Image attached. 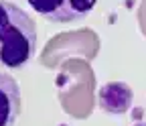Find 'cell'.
<instances>
[{"instance_id":"6da1fadb","label":"cell","mask_w":146,"mask_h":126,"mask_svg":"<svg viewBox=\"0 0 146 126\" xmlns=\"http://www.w3.org/2000/svg\"><path fill=\"white\" fill-rule=\"evenodd\" d=\"M36 49V23L21 6L0 0V65L21 69Z\"/></svg>"},{"instance_id":"277c9868","label":"cell","mask_w":146,"mask_h":126,"mask_svg":"<svg viewBox=\"0 0 146 126\" xmlns=\"http://www.w3.org/2000/svg\"><path fill=\"white\" fill-rule=\"evenodd\" d=\"M100 106L106 112L122 114L132 106V89L126 83H108L100 92Z\"/></svg>"},{"instance_id":"3957f363","label":"cell","mask_w":146,"mask_h":126,"mask_svg":"<svg viewBox=\"0 0 146 126\" xmlns=\"http://www.w3.org/2000/svg\"><path fill=\"white\" fill-rule=\"evenodd\" d=\"M23 112V96L16 79L0 71V126H12Z\"/></svg>"},{"instance_id":"7a4b0ae2","label":"cell","mask_w":146,"mask_h":126,"mask_svg":"<svg viewBox=\"0 0 146 126\" xmlns=\"http://www.w3.org/2000/svg\"><path fill=\"white\" fill-rule=\"evenodd\" d=\"M31 8L49 23L81 21L96 8L98 0H27Z\"/></svg>"}]
</instances>
